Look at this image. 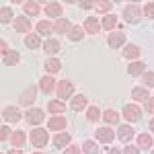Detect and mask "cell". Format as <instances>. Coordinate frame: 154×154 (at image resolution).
Masks as SVG:
<instances>
[{
    "label": "cell",
    "mask_w": 154,
    "mask_h": 154,
    "mask_svg": "<svg viewBox=\"0 0 154 154\" xmlns=\"http://www.w3.org/2000/svg\"><path fill=\"white\" fill-rule=\"evenodd\" d=\"M25 119H27L31 125H37V123H41V121L45 119V115H43V111H41V109H29V111H27V115H25Z\"/></svg>",
    "instance_id": "obj_9"
},
{
    "label": "cell",
    "mask_w": 154,
    "mask_h": 154,
    "mask_svg": "<svg viewBox=\"0 0 154 154\" xmlns=\"http://www.w3.org/2000/svg\"><path fill=\"white\" fill-rule=\"evenodd\" d=\"M66 125H68V121H66V117H62V115H56V117H51L48 121V128L51 131H64Z\"/></svg>",
    "instance_id": "obj_6"
},
{
    "label": "cell",
    "mask_w": 154,
    "mask_h": 154,
    "mask_svg": "<svg viewBox=\"0 0 154 154\" xmlns=\"http://www.w3.org/2000/svg\"><path fill=\"white\" fill-rule=\"evenodd\" d=\"M99 29H101V23L97 21L95 17H86V21H84V31L97 35V33H99Z\"/></svg>",
    "instance_id": "obj_13"
},
{
    "label": "cell",
    "mask_w": 154,
    "mask_h": 154,
    "mask_svg": "<svg viewBox=\"0 0 154 154\" xmlns=\"http://www.w3.org/2000/svg\"><path fill=\"white\" fill-rule=\"evenodd\" d=\"M25 142H27V136H25V131H23V130L12 131V136H11V144H12V148H23Z\"/></svg>",
    "instance_id": "obj_12"
},
{
    "label": "cell",
    "mask_w": 154,
    "mask_h": 154,
    "mask_svg": "<svg viewBox=\"0 0 154 154\" xmlns=\"http://www.w3.org/2000/svg\"><path fill=\"white\" fill-rule=\"evenodd\" d=\"M152 154H154V150H152Z\"/></svg>",
    "instance_id": "obj_49"
},
{
    "label": "cell",
    "mask_w": 154,
    "mask_h": 154,
    "mask_svg": "<svg viewBox=\"0 0 154 154\" xmlns=\"http://www.w3.org/2000/svg\"><path fill=\"white\" fill-rule=\"evenodd\" d=\"M72 93H74V84H72L70 80H62V82H58V99L60 101L72 97Z\"/></svg>",
    "instance_id": "obj_3"
},
{
    "label": "cell",
    "mask_w": 154,
    "mask_h": 154,
    "mask_svg": "<svg viewBox=\"0 0 154 154\" xmlns=\"http://www.w3.org/2000/svg\"><path fill=\"white\" fill-rule=\"evenodd\" d=\"M8 154H23V152H21L19 148H14V150H11V152H8Z\"/></svg>",
    "instance_id": "obj_46"
},
{
    "label": "cell",
    "mask_w": 154,
    "mask_h": 154,
    "mask_svg": "<svg viewBox=\"0 0 154 154\" xmlns=\"http://www.w3.org/2000/svg\"><path fill=\"white\" fill-rule=\"evenodd\" d=\"M54 29H56V33H70L72 31V25L68 19H58L56 25H54Z\"/></svg>",
    "instance_id": "obj_18"
},
{
    "label": "cell",
    "mask_w": 154,
    "mask_h": 154,
    "mask_svg": "<svg viewBox=\"0 0 154 154\" xmlns=\"http://www.w3.org/2000/svg\"><path fill=\"white\" fill-rule=\"evenodd\" d=\"M2 117H4V121H8V123H17V121H21V111L17 107H4Z\"/></svg>",
    "instance_id": "obj_5"
},
{
    "label": "cell",
    "mask_w": 154,
    "mask_h": 154,
    "mask_svg": "<svg viewBox=\"0 0 154 154\" xmlns=\"http://www.w3.org/2000/svg\"><path fill=\"white\" fill-rule=\"evenodd\" d=\"M51 31H56L51 23H48V21H39V23H37V35L48 37V35H51Z\"/></svg>",
    "instance_id": "obj_16"
},
{
    "label": "cell",
    "mask_w": 154,
    "mask_h": 154,
    "mask_svg": "<svg viewBox=\"0 0 154 154\" xmlns=\"http://www.w3.org/2000/svg\"><path fill=\"white\" fill-rule=\"evenodd\" d=\"M138 148H152V138L148 134H140L138 136Z\"/></svg>",
    "instance_id": "obj_30"
},
{
    "label": "cell",
    "mask_w": 154,
    "mask_h": 154,
    "mask_svg": "<svg viewBox=\"0 0 154 154\" xmlns=\"http://www.w3.org/2000/svg\"><path fill=\"white\" fill-rule=\"evenodd\" d=\"M48 109H49V113H64L66 111V105H64V101H49V105H48Z\"/></svg>",
    "instance_id": "obj_27"
},
{
    "label": "cell",
    "mask_w": 154,
    "mask_h": 154,
    "mask_svg": "<svg viewBox=\"0 0 154 154\" xmlns=\"http://www.w3.org/2000/svg\"><path fill=\"white\" fill-rule=\"evenodd\" d=\"M115 25H117V19H115L113 14H107L105 19H103V27H105L107 31H111V29H113Z\"/></svg>",
    "instance_id": "obj_35"
},
{
    "label": "cell",
    "mask_w": 154,
    "mask_h": 154,
    "mask_svg": "<svg viewBox=\"0 0 154 154\" xmlns=\"http://www.w3.org/2000/svg\"><path fill=\"white\" fill-rule=\"evenodd\" d=\"M97 140L103 144H111L115 140V134L111 131V128H99L97 130Z\"/></svg>",
    "instance_id": "obj_10"
},
{
    "label": "cell",
    "mask_w": 154,
    "mask_h": 154,
    "mask_svg": "<svg viewBox=\"0 0 154 154\" xmlns=\"http://www.w3.org/2000/svg\"><path fill=\"white\" fill-rule=\"evenodd\" d=\"M35 154H41V152H35Z\"/></svg>",
    "instance_id": "obj_48"
},
{
    "label": "cell",
    "mask_w": 154,
    "mask_h": 154,
    "mask_svg": "<svg viewBox=\"0 0 154 154\" xmlns=\"http://www.w3.org/2000/svg\"><path fill=\"white\" fill-rule=\"evenodd\" d=\"M39 88H41L45 95H49V93L56 88V80H54L51 76H43V78L39 80Z\"/></svg>",
    "instance_id": "obj_14"
},
{
    "label": "cell",
    "mask_w": 154,
    "mask_h": 154,
    "mask_svg": "<svg viewBox=\"0 0 154 154\" xmlns=\"http://www.w3.org/2000/svg\"><path fill=\"white\" fill-rule=\"evenodd\" d=\"M140 17H142V8H140L138 4H128V6L123 8V19H125L128 23H138Z\"/></svg>",
    "instance_id": "obj_2"
},
{
    "label": "cell",
    "mask_w": 154,
    "mask_h": 154,
    "mask_svg": "<svg viewBox=\"0 0 154 154\" xmlns=\"http://www.w3.org/2000/svg\"><path fill=\"white\" fill-rule=\"evenodd\" d=\"M103 119H105L109 125H115V123L119 121V113H117V111H113V109H107L105 113H103Z\"/></svg>",
    "instance_id": "obj_25"
},
{
    "label": "cell",
    "mask_w": 154,
    "mask_h": 154,
    "mask_svg": "<svg viewBox=\"0 0 154 154\" xmlns=\"http://www.w3.org/2000/svg\"><path fill=\"white\" fill-rule=\"evenodd\" d=\"M84 33H86V31H84V27H78V25H74V27H72V31L68 33V37H70L72 41H80V39L84 37Z\"/></svg>",
    "instance_id": "obj_24"
},
{
    "label": "cell",
    "mask_w": 154,
    "mask_h": 154,
    "mask_svg": "<svg viewBox=\"0 0 154 154\" xmlns=\"http://www.w3.org/2000/svg\"><path fill=\"white\" fill-rule=\"evenodd\" d=\"M95 11L109 12V11H111V2H97V4H95Z\"/></svg>",
    "instance_id": "obj_38"
},
{
    "label": "cell",
    "mask_w": 154,
    "mask_h": 154,
    "mask_svg": "<svg viewBox=\"0 0 154 154\" xmlns=\"http://www.w3.org/2000/svg\"><path fill=\"white\" fill-rule=\"evenodd\" d=\"M48 140H49V136L43 128H35V130L31 131V144H33L35 148H43V146L48 144Z\"/></svg>",
    "instance_id": "obj_1"
},
{
    "label": "cell",
    "mask_w": 154,
    "mask_h": 154,
    "mask_svg": "<svg viewBox=\"0 0 154 154\" xmlns=\"http://www.w3.org/2000/svg\"><path fill=\"white\" fill-rule=\"evenodd\" d=\"M128 74H131V76L144 74V62H134V64H130L128 66Z\"/></svg>",
    "instance_id": "obj_28"
},
{
    "label": "cell",
    "mask_w": 154,
    "mask_h": 154,
    "mask_svg": "<svg viewBox=\"0 0 154 154\" xmlns=\"http://www.w3.org/2000/svg\"><path fill=\"white\" fill-rule=\"evenodd\" d=\"M68 144H70V134H62V131H60L58 136L54 138V146H56V148H66Z\"/></svg>",
    "instance_id": "obj_22"
},
{
    "label": "cell",
    "mask_w": 154,
    "mask_h": 154,
    "mask_svg": "<svg viewBox=\"0 0 154 154\" xmlns=\"http://www.w3.org/2000/svg\"><path fill=\"white\" fill-rule=\"evenodd\" d=\"M12 17H14V12H12V8H8V6H4V8L0 11V19H2V23H11Z\"/></svg>",
    "instance_id": "obj_34"
},
{
    "label": "cell",
    "mask_w": 154,
    "mask_h": 154,
    "mask_svg": "<svg viewBox=\"0 0 154 154\" xmlns=\"http://www.w3.org/2000/svg\"><path fill=\"white\" fill-rule=\"evenodd\" d=\"M86 117H88V121H97V119L101 117V109L99 107H91L88 113H86Z\"/></svg>",
    "instance_id": "obj_36"
},
{
    "label": "cell",
    "mask_w": 154,
    "mask_h": 154,
    "mask_svg": "<svg viewBox=\"0 0 154 154\" xmlns=\"http://www.w3.org/2000/svg\"><path fill=\"white\" fill-rule=\"evenodd\" d=\"M131 97H134L136 101H148V99H150V93H148L146 86H136V88L131 91Z\"/></svg>",
    "instance_id": "obj_17"
},
{
    "label": "cell",
    "mask_w": 154,
    "mask_h": 154,
    "mask_svg": "<svg viewBox=\"0 0 154 154\" xmlns=\"http://www.w3.org/2000/svg\"><path fill=\"white\" fill-rule=\"evenodd\" d=\"M25 45L31 48V49H39L41 48V39H39L37 33H29V35L25 37Z\"/></svg>",
    "instance_id": "obj_20"
},
{
    "label": "cell",
    "mask_w": 154,
    "mask_h": 154,
    "mask_svg": "<svg viewBox=\"0 0 154 154\" xmlns=\"http://www.w3.org/2000/svg\"><path fill=\"white\" fill-rule=\"evenodd\" d=\"M150 130L154 131V119H152V121H150Z\"/></svg>",
    "instance_id": "obj_47"
},
{
    "label": "cell",
    "mask_w": 154,
    "mask_h": 154,
    "mask_svg": "<svg viewBox=\"0 0 154 154\" xmlns=\"http://www.w3.org/2000/svg\"><path fill=\"white\" fill-rule=\"evenodd\" d=\"M60 66H62V62H60V60H56V58H51V60H48V62H45V70H48V72H58Z\"/></svg>",
    "instance_id": "obj_33"
},
{
    "label": "cell",
    "mask_w": 154,
    "mask_h": 154,
    "mask_svg": "<svg viewBox=\"0 0 154 154\" xmlns=\"http://www.w3.org/2000/svg\"><path fill=\"white\" fill-rule=\"evenodd\" d=\"M117 138H119V140H121L123 144H128V142L131 140V138H134V130H131L130 125H121V128H119Z\"/></svg>",
    "instance_id": "obj_19"
},
{
    "label": "cell",
    "mask_w": 154,
    "mask_h": 154,
    "mask_svg": "<svg viewBox=\"0 0 154 154\" xmlns=\"http://www.w3.org/2000/svg\"><path fill=\"white\" fill-rule=\"evenodd\" d=\"M146 111H148V113H154V97H150V99L146 101Z\"/></svg>",
    "instance_id": "obj_42"
},
{
    "label": "cell",
    "mask_w": 154,
    "mask_h": 154,
    "mask_svg": "<svg viewBox=\"0 0 154 154\" xmlns=\"http://www.w3.org/2000/svg\"><path fill=\"white\" fill-rule=\"evenodd\" d=\"M23 11H25V14H29V17H37V14H39V4H37V2H25Z\"/></svg>",
    "instance_id": "obj_26"
},
{
    "label": "cell",
    "mask_w": 154,
    "mask_h": 154,
    "mask_svg": "<svg viewBox=\"0 0 154 154\" xmlns=\"http://www.w3.org/2000/svg\"><path fill=\"white\" fill-rule=\"evenodd\" d=\"M45 14H48V17L62 19V4H58V2H49V4H45Z\"/></svg>",
    "instance_id": "obj_15"
},
{
    "label": "cell",
    "mask_w": 154,
    "mask_h": 154,
    "mask_svg": "<svg viewBox=\"0 0 154 154\" xmlns=\"http://www.w3.org/2000/svg\"><path fill=\"white\" fill-rule=\"evenodd\" d=\"M35 95H37V88L35 86H29V88H25L23 93H21V97H19V103L25 107H29L33 101H35Z\"/></svg>",
    "instance_id": "obj_4"
},
{
    "label": "cell",
    "mask_w": 154,
    "mask_h": 154,
    "mask_svg": "<svg viewBox=\"0 0 154 154\" xmlns=\"http://www.w3.org/2000/svg\"><path fill=\"white\" fill-rule=\"evenodd\" d=\"M14 29L19 31V33H31V21H29V17H17L14 19Z\"/></svg>",
    "instance_id": "obj_8"
},
{
    "label": "cell",
    "mask_w": 154,
    "mask_h": 154,
    "mask_svg": "<svg viewBox=\"0 0 154 154\" xmlns=\"http://www.w3.org/2000/svg\"><path fill=\"white\" fill-rule=\"evenodd\" d=\"M107 43H109L111 49H117V48H121V45L125 43V35L119 33V31H115V33H111V35L107 37Z\"/></svg>",
    "instance_id": "obj_11"
},
{
    "label": "cell",
    "mask_w": 154,
    "mask_h": 154,
    "mask_svg": "<svg viewBox=\"0 0 154 154\" xmlns=\"http://www.w3.org/2000/svg\"><path fill=\"white\" fill-rule=\"evenodd\" d=\"M140 115H142V111H140L138 105H125L123 107V117L128 119V121H138Z\"/></svg>",
    "instance_id": "obj_7"
},
{
    "label": "cell",
    "mask_w": 154,
    "mask_h": 154,
    "mask_svg": "<svg viewBox=\"0 0 154 154\" xmlns=\"http://www.w3.org/2000/svg\"><path fill=\"white\" fill-rule=\"evenodd\" d=\"M107 154H121V152H119L117 148H111V150H109V152H107Z\"/></svg>",
    "instance_id": "obj_45"
},
{
    "label": "cell",
    "mask_w": 154,
    "mask_h": 154,
    "mask_svg": "<svg viewBox=\"0 0 154 154\" xmlns=\"http://www.w3.org/2000/svg\"><path fill=\"white\" fill-rule=\"evenodd\" d=\"M19 54H17V51H8V54H6V56H4V58H2V62H4V66H17V64H19Z\"/></svg>",
    "instance_id": "obj_29"
},
{
    "label": "cell",
    "mask_w": 154,
    "mask_h": 154,
    "mask_svg": "<svg viewBox=\"0 0 154 154\" xmlns=\"http://www.w3.org/2000/svg\"><path fill=\"white\" fill-rule=\"evenodd\" d=\"M8 138H11V130L4 125V128L0 130V140H8Z\"/></svg>",
    "instance_id": "obj_41"
},
{
    "label": "cell",
    "mask_w": 154,
    "mask_h": 154,
    "mask_svg": "<svg viewBox=\"0 0 154 154\" xmlns=\"http://www.w3.org/2000/svg\"><path fill=\"white\" fill-rule=\"evenodd\" d=\"M142 80H144V84H146V88H148V86H154V72H144Z\"/></svg>",
    "instance_id": "obj_37"
},
{
    "label": "cell",
    "mask_w": 154,
    "mask_h": 154,
    "mask_svg": "<svg viewBox=\"0 0 154 154\" xmlns=\"http://www.w3.org/2000/svg\"><path fill=\"white\" fill-rule=\"evenodd\" d=\"M86 103H88V101H86V97L78 95L76 99H72V109H74V111H80V109L86 107Z\"/></svg>",
    "instance_id": "obj_32"
},
{
    "label": "cell",
    "mask_w": 154,
    "mask_h": 154,
    "mask_svg": "<svg viewBox=\"0 0 154 154\" xmlns=\"http://www.w3.org/2000/svg\"><path fill=\"white\" fill-rule=\"evenodd\" d=\"M123 154H140V148H138V146H130V144H128V146L123 148Z\"/></svg>",
    "instance_id": "obj_40"
},
{
    "label": "cell",
    "mask_w": 154,
    "mask_h": 154,
    "mask_svg": "<svg viewBox=\"0 0 154 154\" xmlns=\"http://www.w3.org/2000/svg\"><path fill=\"white\" fill-rule=\"evenodd\" d=\"M43 49H45V54L54 56V54H58L62 48H60V41H56V39H48V41H45V45H43Z\"/></svg>",
    "instance_id": "obj_23"
},
{
    "label": "cell",
    "mask_w": 154,
    "mask_h": 154,
    "mask_svg": "<svg viewBox=\"0 0 154 154\" xmlns=\"http://www.w3.org/2000/svg\"><path fill=\"white\" fill-rule=\"evenodd\" d=\"M80 6H82V8H95V4H88V2H82Z\"/></svg>",
    "instance_id": "obj_44"
},
{
    "label": "cell",
    "mask_w": 154,
    "mask_h": 154,
    "mask_svg": "<svg viewBox=\"0 0 154 154\" xmlns=\"http://www.w3.org/2000/svg\"><path fill=\"white\" fill-rule=\"evenodd\" d=\"M82 152L84 154H99V146H97L93 140H86L82 144Z\"/></svg>",
    "instance_id": "obj_31"
},
{
    "label": "cell",
    "mask_w": 154,
    "mask_h": 154,
    "mask_svg": "<svg viewBox=\"0 0 154 154\" xmlns=\"http://www.w3.org/2000/svg\"><path fill=\"white\" fill-rule=\"evenodd\" d=\"M64 154H80V148H78V146H70Z\"/></svg>",
    "instance_id": "obj_43"
},
{
    "label": "cell",
    "mask_w": 154,
    "mask_h": 154,
    "mask_svg": "<svg viewBox=\"0 0 154 154\" xmlns=\"http://www.w3.org/2000/svg\"><path fill=\"white\" fill-rule=\"evenodd\" d=\"M140 51H142V49L138 48L136 43H130L128 48L123 49V58H128V60H136L138 56H140Z\"/></svg>",
    "instance_id": "obj_21"
},
{
    "label": "cell",
    "mask_w": 154,
    "mask_h": 154,
    "mask_svg": "<svg viewBox=\"0 0 154 154\" xmlns=\"http://www.w3.org/2000/svg\"><path fill=\"white\" fill-rule=\"evenodd\" d=\"M144 14H146L148 19H154V2H148V4L144 6Z\"/></svg>",
    "instance_id": "obj_39"
}]
</instances>
